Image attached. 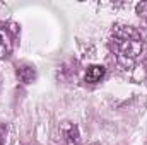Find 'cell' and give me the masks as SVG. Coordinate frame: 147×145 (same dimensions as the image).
<instances>
[{"label":"cell","mask_w":147,"mask_h":145,"mask_svg":"<svg viewBox=\"0 0 147 145\" xmlns=\"http://www.w3.org/2000/svg\"><path fill=\"white\" fill-rule=\"evenodd\" d=\"M17 77H19L21 82L29 84V82L34 80V77H36V70H34L33 67H29V65H21V67H17Z\"/></svg>","instance_id":"5b68a950"},{"label":"cell","mask_w":147,"mask_h":145,"mask_svg":"<svg viewBox=\"0 0 147 145\" xmlns=\"http://www.w3.org/2000/svg\"><path fill=\"white\" fill-rule=\"evenodd\" d=\"M137 14H139L142 19L147 21V2H142V3L137 5Z\"/></svg>","instance_id":"8992f818"},{"label":"cell","mask_w":147,"mask_h":145,"mask_svg":"<svg viewBox=\"0 0 147 145\" xmlns=\"http://www.w3.org/2000/svg\"><path fill=\"white\" fill-rule=\"evenodd\" d=\"M5 135H7V128L3 125H0V145L5 144Z\"/></svg>","instance_id":"52a82bcc"},{"label":"cell","mask_w":147,"mask_h":145,"mask_svg":"<svg viewBox=\"0 0 147 145\" xmlns=\"http://www.w3.org/2000/svg\"><path fill=\"white\" fill-rule=\"evenodd\" d=\"M89 145H99V144H89Z\"/></svg>","instance_id":"ba28073f"},{"label":"cell","mask_w":147,"mask_h":145,"mask_svg":"<svg viewBox=\"0 0 147 145\" xmlns=\"http://www.w3.org/2000/svg\"><path fill=\"white\" fill-rule=\"evenodd\" d=\"M62 132H63V138L69 145H79L80 142V133L79 128L72 123H63L62 125Z\"/></svg>","instance_id":"3957f363"},{"label":"cell","mask_w":147,"mask_h":145,"mask_svg":"<svg viewBox=\"0 0 147 145\" xmlns=\"http://www.w3.org/2000/svg\"><path fill=\"white\" fill-rule=\"evenodd\" d=\"M10 53H12V36L3 26H0V58H7Z\"/></svg>","instance_id":"7a4b0ae2"},{"label":"cell","mask_w":147,"mask_h":145,"mask_svg":"<svg viewBox=\"0 0 147 145\" xmlns=\"http://www.w3.org/2000/svg\"><path fill=\"white\" fill-rule=\"evenodd\" d=\"M105 73H106V68H105L103 65H91V67L87 68V72H86V82H89V84H98V82L105 77Z\"/></svg>","instance_id":"277c9868"},{"label":"cell","mask_w":147,"mask_h":145,"mask_svg":"<svg viewBox=\"0 0 147 145\" xmlns=\"http://www.w3.org/2000/svg\"><path fill=\"white\" fill-rule=\"evenodd\" d=\"M146 68H147V58H146Z\"/></svg>","instance_id":"9c48e42d"},{"label":"cell","mask_w":147,"mask_h":145,"mask_svg":"<svg viewBox=\"0 0 147 145\" xmlns=\"http://www.w3.org/2000/svg\"><path fill=\"white\" fill-rule=\"evenodd\" d=\"M111 51L123 68H130L140 56L144 41L142 34L130 26H116L111 33Z\"/></svg>","instance_id":"6da1fadb"}]
</instances>
